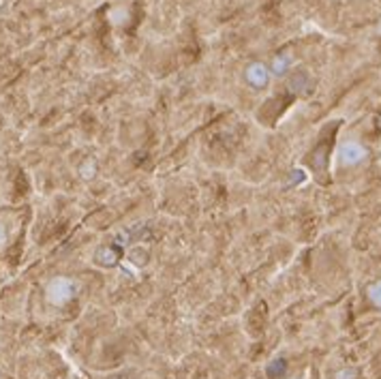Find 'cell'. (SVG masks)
Instances as JSON below:
<instances>
[{"mask_svg": "<svg viewBox=\"0 0 381 379\" xmlns=\"http://www.w3.org/2000/svg\"><path fill=\"white\" fill-rule=\"evenodd\" d=\"M332 379H357V370H355V368H351V366H347V368L336 370Z\"/></svg>", "mask_w": 381, "mask_h": 379, "instance_id": "6", "label": "cell"}, {"mask_svg": "<svg viewBox=\"0 0 381 379\" xmlns=\"http://www.w3.org/2000/svg\"><path fill=\"white\" fill-rule=\"evenodd\" d=\"M336 158L342 167H357L368 158V148L357 139H345L336 148Z\"/></svg>", "mask_w": 381, "mask_h": 379, "instance_id": "1", "label": "cell"}, {"mask_svg": "<svg viewBox=\"0 0 381 379\" xmlns=\"http://www.w3.org/2000/svg\"><path fill=\"white\" fill-rule=\"evenodd\" d=\"M291 62H293V60H291L289 54H278V56H274L272 64L268 66V69H270V75H276V77L287 75L289 69H291Z\"/></svg>", "mask_w": 381, "mask_h": 379, "instance_id": "4", "label": "cell"}, {"mask_svg": "<svg viewBox=\"0 0 381 379\" xmlns=\"http://www.w3.org/2000/svg\"><path fill=\"white\" fill-rule=\"evenodd\" d=\"M45 295H47V300L51 304L62 306V304H66L75 295V281L68 278V276H56V278H51L47 283Z\"/></svg>", "mask_w": 381, "mask_h": 379, "instance_id": "2", "label": "cell"}, {"mask_svg": "<svg viewBox=\"0 0 381 379\" xmlns=\"http://www.w3.org/2000/svg\"><path fill=\"white\" fill-rule=\"evenodd\" d=\"M244 77L253 88H265L272 75H270V69L263 62H250L244 71Z\"/></svg>", "mask_w": 381, "mask_h": 379, "instance_id": "3", "label": "cell"}, {"mask_svg": "<svg viewBox=\"0 0 381 379\" xmlns=\"http://www.w3.org/2000/svg\"><path fill=\"white\" fill-rule=\"evenodd\" d=\"M366 298H368V302H370L372 306L381 308V278L372 281V283L366 287Z\"/></svg>", "mask_w": 381, "mask_h": 379, "instance_id": "5", "label": "cell"}]
</instances>
